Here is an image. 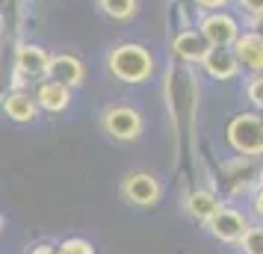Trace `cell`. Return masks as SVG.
Returning a JSON list of instances; mask_svg holds the SVG:
<instances>
[{
  "instance_id": "cell-1",
  "label": "cell",
  "mask_w": 263,
  "mask_h": 254,
  "mask_svg": "<svg viewBox=\"0 0 263 254\" xmlns=\"http://www.w3.org/2000/svg\"><path fill=\"white\" fill-rule=\"evenodd\" d=\"M107 68L119 83H145L154 74V53L136 42H121L107 53Z\"/></svg>"
},
{
  "instance_id": "cell-2",
  "label": "cell",
  "mask_w": 263,
  "mask_h": 254,
  "mask_svg": "<svg viewBox=\"0 0 263 254\" xmlns=\"http://www.w3.org/2000/svg\"><path fill=\"white\" fill-rule=\"evenodd\" d=\"M225 139L239 157H260L263 154V115H254V112L234 115L225 127Z\"/></svg>"
},
{
  "instance_id": "cell-3",
  "label": "cell",
  "mask_w": 263,
  "mask_h": 254,
  "mask_svg": "<svg viewBox=\"0 0 263 254\" xmlns=\"http://www.w3.org/2000/svg\"><path fill=\"white\" fill-rule=\"evenodd\" d=\"M50 56L45 48H39V45H18L15 48V71H12V89H24L30 83H39V80H45L50 77Z\"/></svg>"
},
{
  "instance_id": "cell-4",
  "label": "cell",
  "mask_w": 263,
  "mask_h": 254,
  "mask_svg": "<svg viewBox=\"0 0 263 254\" xmlns=\"http://www.w3.org/2000/svg\"><path fill=\"white\" fill-rule=\"evenodd\" d=\"M198 30L213 42V48H234L237 38L242 36L239 21L234 15H228L225 9H216V12H201L198 18Z\"/></svg>"
},
{
  "instance_id": "cell-5",
  "label": "cell",
  "mask_w": 263,
  "mask_h": 254,
  "mask_svg": "<svg viewBox=\"0 0 263 254\" xmlns=\"http://www.w3.org/2000/svg\"><path fill=\"white\" fill-rule=\"evenodd\" d=\"M104 130H107L116 142H133L142 133V115L127 104H116L104 112Z\"/></svg>"
},
{
  "instance_id": "cell-6",
  "label": "cell",
  "mask_w": 263,
  "mask_h": 254,
  "mask_svg": "<svg viewBox=\"0 0 263 254\" xmlns=\"http://www.w3.org/2000/svg\"><path fill=\"white\" fill-rule=\"evenodd\" d=\"M124 198L136 207H154L160 201V195H163V186L157 181L154 174H148V171H133L124 178Z\"/></svg>"
},
{
  "instance_id": "cell-7",
  "label": "cell",
  "mask_w": 263,
  "mask_h": 254,
  "mask_svg": "<svg viewBox=\"0 0 263 254\" xmlns=\"http://www.w3.org/2000/svg\"><path fill=\"white\" fill-rule=\"evenodd\" d=\"M172 50H175V56L183 62H198L201 65L207 60V53L213 50V42L204 36L198 27H186V30H180L178 36L172 38Z\"/></svg>"
},
{
  "instance_id": "cell-8",
  "label": "cell",
  "mask_w": 263,
  "mask_h": 254,
  "mask_svg": "<svg viewBox=\"0 0 263 254\" xmlns=\"http://www.w3.org/2000/svg\"><path fill=\"white\" fill-rule=\"evenodd\" d=\"M239 65H242V62L237 60L234 48H213L210 53H207V60L201 62L204 74H207L210 80H216V83L234 80V77L239 74Z\"/></svg>"
},
{
  "instance_id": "cell-9",
  "label": "cell",
  "mask_w": 263,
  "mask_h": 254,
  "mask_svg": "<svg viewBox=\"0 0 263 254\" xmlns=\"http://www.w3.org/2000/svg\"><path fill=\"white\" fill-rule=\"evenodd\" d=\"M36 101L39 107L45 109V112H65L68 109V104H71V89L65 83H60V80H53V77H45V80H39L36 83Z\"/></svg>"
},
{
  "instance_id": "cell-10",
  "label": "cell",
  "mask_w": 263,
  "mask_h": 254,
  "mask_svg": "<svg viewBox=\"0 0 263 254\" xmlns=\"http://www.w3.org/2000/svg\"><path fill=\"white\" fill-rule=\"evenodd\" d=\"M207 228H210V233H213L219 242H239L246 237V230H249V222H246V216H242L239 210L222 207V213H219Z\"/></svg>"
},
{
  "instance_id": "cell-11",
  "label": "cell",
  "mask_w": 263,
  "mask_h": 254,
  "mask_svg": "<svg viewBox=\"0 0 263 254\" xmlns=\"http://www.w3.org/2000/svg\"><path fill=\"white\" fill-rule=\"evenodd\" d=\"M50 77L65 83L68 89H80L86 83V65L77 53H53L50 62Z\"/></svg>"
},
{
  "instance_id": "cell-12",
  "label": "cell",
  "mask_w": 263,
  "mask_h": 254,
  "mask_svg": "<svg viewBox=\"0 0 263 254\" xmlns=\"http://www.w3.org/2000/svg\"><path fill=\"white\" fill-rule=\"evenodd\" d=\"M39 101L36 95H30L24 89H12L9 95H3V112H6V119L18 121V124H27V121H36L39 115Z\"/></svg>"
},
{
  "instance_id": "cell-13",
  "label": "cell",
  "mask_w": 263,
  "mask_h": 254,
  "mask_svg": "<svg viewBox=\"0 0 263 254\" xmlns=\"http://www.w3.org/2000/svg\"><path fill=\"white\" fill-rule=\"evenodd\" d=\"M186 213L201 225H210L219 213H222V201L216 198L210 189H192L186 195Z\"/></svg>"
},
{
  "instance_id": "cell-14",
  "label": "cell",
  "mask_w": 263,
  "mask_h": 254,
  "mask_svg": "<svg viewBox=\"0 0 263 254\" xmlns=\"http://www.w3.org/2000/svg\"><path fill=\"white\" fill-rule=\"evenodd\" d=\"M234 53H237V60L242 62V68H249L251 74H263V38L257 36V33L246 30V33L237 38Z\"/></svg>"
},
{
  "instance_id": "cell-15",
  "label": "cell",
  "mask_w": 263,
  "mask_h": 254,
  "mask_svg": "<svg viewBox=\"0 0 263 254\" xmlns=\"http://www.w3.org/2000/svg\"><path fill=\"white\" fill-rule=\"evenodd\" d=\"M98 6L112 21H133L139 12V0H98Z\"/></svg>"
},
{
  "instance_id": "cell-16",
  "label": "cell",
  "mask_w": 263,
  "mask_h": 254,
  "mask_svg": "<svg viewBox=\"0 0 263 254\" xmlns=\"http://www.w3.org/2000/svg\"><path fill=\"white\" fill-rule=\"evenodd\" d=\"M239 245H242V254H263V228H249Z\"/></svg>"
},
{
  "instance_id": "cell-17",
  "label": "cell",
  "mask_w": 263,
  "mask_h": 254,
  "mask_svg": "<svg viewBox=\"0 0 263 254\" xmlns=\"http://www.w3.org/2000/svg\"><path fill=\"white\" fill-rule=\"evenodd\" d=\"M246 97H249L254 107L263 109V74H251L249 83H246Z\"/></svg>"
},
{
  "instance_id": "cell-18",
  "label": "cell",
  "mask_w": 263,
  "mask_h": 254,
  "mask_svg": "<svg viewBox=\"0 0 263 254\" xmlns=\"http://www.w3.org/2000/svg\"><path fill=\"white\" fill-rule=\"evenodd\" d=\"M57 248H60V254H95V248H92L89 242L77 240V237H74V240H65L62 245H57Z\"/></svg>"
},
{
  "instance_id": "cell-19",
  "label": "cell",
  "mask_w": 263,
  "mask_h": 254,
  "mask_svg": "<svg viewBox=\"0 0 263 254\" xmlns=\"http://www.w3.org/2000/svg\"><path fill=\"white\" fill-rule=\"evenodd\" d=\"M201 12H216V9H225L231 0H192Z\"/></svg>"
},
{
  "instance_id": "cell-20",
  "label": "cell",
  "mask_w": 263,
  "mask_h": 254,
  "mask_svg": "<svg viewBox=\"0 0 263 254\" xmlns=\"http://www.w3.org/2000/svg\"><path fill=\"white\" fill-rule=\"evenodd\" d=\"M237 6L242 9L246 15H257L263 12V0H237Z\"/></svg>"
},
{
  "instance_id": "cell-21",
  "label": "cell",
  "mask_w": 263,
  "mask_h": 254,
  "mask_svg": "<svg viewBox=\"0 0 263 254\" xmlns=\"http://www.w3.org/2000/svg\"><path fill=\"white\" fill-rule=\"evenodd\" d=\"M249 30H251V33H257V36L263 38V12L249 15Z\"/></svg>"
},
{
  "instance_id": "cell-22",
  "label": "cell",
  "mask_w": 263,
  "mask_h": 254,
  "mask_svg": "<svg viewBox=\"0 0 263 254\" xmlns=\"http://www.w3.org/2000/svg\"><path fill=\"white\" fill-rule=\"evenodd\" d=\"M254 213H257V219L263 222V189L254 195Z\"/></svg>"
},
{
  "instance_id": "cell-23",
  "label": "cell",
  "mask_w": 263,
  "mask_h": 254,
  "mask_svg": "<svg viewBox=\"0 0 263 254\" xmlns=\"http://www.w3.org/2000/svg\"><path fill=\"white\" fill-rule=\"evenodd\" d=\"M33 254H60V248H53V245H39V248H33Z\"/></svg>"
}]
</instances>
